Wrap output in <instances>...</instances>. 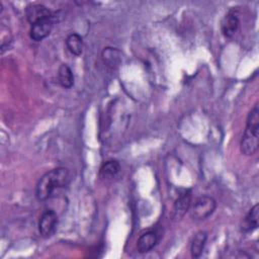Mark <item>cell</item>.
<instances>
[{"instance_id":"obj_6","label":"cell","mask_w":259,"mask_h":259,"mask_svg":"<svg viewBox=\"0 0 259 259\" xmlns=\"http://www.w3.org/2000/svg\"><path fill=\"white\" fill-rule=\"evenodd\" d=\"M191 190L187 189L184 192H182L176 199L174 203V208H173V217L176 220H179L184 217V214L188 211L191 205Z\"/></svg>"},{"instance_id":"obj_4","label":"cell","mask_w":259,"mask_h":259,"mask_svg":"<svg viewBox=\"0 0 259 259\" xmlns=\"http://www.w3.org/2000/svg\"><path fill=\"white\" fill-rule=\"evenodd\" d=\"M54 25V16L38 20L30 24L29 36L35 41H40L46 38L52 31Z\"/></svg>"},{"instance_id":"obj_14","label":"cell","mask_w":259,"mask_h":259,"mask_svg":"<svg viewBox=\"0 0 259 259\" xmlns=\"http://www.w3.org/2000/svg\"><path fill=\"white\" fill-rule=\"evenodd\" d=\"M66 46L72 55L80 56L83 52L82 36L78 33H71L66 39Z\"/></svg>"},{"instance_id":"obj_9","label":"cell","mask_w":259,"mask_h":259,"mask_svg":"<svg viewBox=\"0 0 259 259\" xmlns=\"http://www.w3.org/2000/svg\"><path fill=\"white\" fill-rule=\"evenodd\" d=\"M158 243V235L154 231H148L140 236L137 242V249L140 253L151 251Z\"/></svg>"},{"instance_id":"obj_2","label":"cell","mask_w":259,"mask_h":259,"mask_svg":"<svg viewBox=\"0 0 259 259\" xmlns=\"http://www.w3.org/2000/svg\"><path fill=\"white\" fill-rule=\"evenodd\" d=\"M259 146V107L256 104L248 113L246 127L241 140V152L246 156L254 155Z\"/></svg>"},{"instance_id":"obj_15","label":"cell","mask_w":259,"mask_h":259,"mask_svg":"<svg viewBox=\"0 0 259 259\" xmlns=\"http://www.w3.org/2000/svg\"><path fill=\"white\" fill-rule=\"evenodd\" d=\"M120 52L115 48H105L102 52L103 61L110 67L118 66L120 63Z\"/></svg>"},{"instance_id":"obj_10","label":"cell","mask_w":259,"mask_h":259,"mask_svg":"<svg viewBox=\"0 0 259 259\" xmlns=\"http://www.w3.org/2000/svg\"><path fill=\"white\" fill-rule=\"evenodd\" d=\"M206 240H207V233L204 231H199L194 235L193 240L191 242V246H190V253L193 258H198L201 256Z\"/></svg>"},{"instance_id":"obj_8","label":"cell","mask_w":259,"mask_h":259,"mask_svg":"<svg viewBox=\"0 0 259 259\" xmlns=\"http://www.w3.org/2000/svg\"><path fill=\"white\" fill-rule=\"evenodd\" d=\"M52 16L50 9L42 4H32L26 8V18L30 24Z\"/></svg>"},{"instance_id":"obj_5","label":"cell","mask_w":259,"mask_h":259,"mask_svg":"<svg viewBox=\"0 0 259 259\" xmlns=\"http://www.w3.org/2000/svg\"><path fill=\"white\" fill-rule=\"evenodd\" d=\"M58 215L52 209H47L40 217L38 222V231L41 237L49 238L51 237L57 228Z\"/></svg>"},{"instance_id":"obj_7","label":"cell","mask_w":259,"mask_h":259,"mask_svg":"<svg viewBox=\"0 0 259 259\" xmlns=\"http://www.w3.org/2000/svg\"><path fill=\"white\" fill-rule=\"evenodd\" d=\"M240 25V20L238 15L233 11H229L223 18L221 23L222 32L226 37H233L238 31Z\"/></svg>"},{"instance_id":"obj_3","label":"cell","mask_w":259,"mask_h":259,"mask_svg":"<svg viewBox=\"0 0 259 259\" xmlns=\"http://www.w3.org/2000/svg\"><path fill=\"white\" fill-rule=\"evenodd\" d=\"M217 207V201L214 198L208 195H202L198 197L191 208V217L194 220L201 221L211 215Z\"/></svg>"},{"instance_id":"obj_1","label":"cell","mask_w":259,"mask_h":259,"mask_svg":"<svg viewBox=\"0 0 259 259\" xmlns=\"http://www.w3.org/2000/svg\"><path fill=\"white\" fill-rule=\"evenodd\" d=\"M71 180L70 171L67 168L59 167L45 173L38 180L35 188V196L39 201L49 199L56 190L69 184Z\"/></svg>"},{"instance_id":"obj_11","label":"cell","mask_w":259,"mask_h":259,"mask_svg":"<svg viewBox=\"0 0 259 259\" xmlns=\"http://www.w3.org/2000/svg\"><path fill=\"white\" fill-rule=\"evenodd\" d=\"M258 219H259V205L255 204L247 213L245 217L243 224H242V230L244 232H253L258 228Z\"/></svg>"},{"instance_id":"obj_12","label":"cell","mask_w":259,"mask_h":259,"mask_svg":"<svg viewBox=\"0 0 259 259\" xmlns=\"http://www.w3.org/2000/svg\"><path fill=\"white\" fill-rule=\"evenodd\" d=\"M120 171V165L115 160H108L102 164L99 170V176L102 179L114 178Z\"/></svg>"},{"instance_id":"obj_13","label":"cell","mask_w":259,"mask_h":259,"mask_svg":"<svg viewBox=\"0 0 259 259\" xmlns=\"http://www.w3.org/2000/svg\"><path fill=\"white\" fill-rule=\"evenodd\" d=\"M59 83L64 88H71L74 85V75L67 64H62L58 71Z\"/></svg>"}]
</instances>
